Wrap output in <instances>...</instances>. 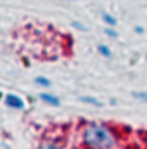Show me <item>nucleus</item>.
I'll use <instances>...</instances> for the list:
<instances>
[{"label": "nucleus", "mask_w": 147, "mask_h": 149, "mask_svg": "<svg viewBox=\"0 0 147 149\" xmlns=\"http://www.w3.org/2000/svg\"><path fill=\"white\" fill-rule=\"evenodd\" d=\"M80 141L85 149H119L121 134L104 121H88L81 127Z\"/></svg>", "instance_id": "f257e3e1"}, {"label": "nucleus", "mask_w": 147, "mask_h": 149, "mask_svg": "<svg viewBox=\"0 0 147 149\" xmlns=\"http://www.w3.org/2000/svg\"><path fill=\"white\" fill-rule=\"evenodd\" d=\"M5 104L10 109H23L24 108V101L21 97H17L16 94H7L5 95Z\"/></svg>", "instance_id": "f03ea898"}, {"label": "nucleus", "mask_w": 147, "mask_h": 149, "mask_svg": "<svg viewBox=\"0 0 147 149\" xmlns=\"http://www.w3.org/2000/svg\"><path fill=\"white\" fill-rule=\"evenodd\" d=\"M38 149H62V144L59 141H55L54 137H45L38 144Z\"/></svg>", "instance_id": "7ed1b4c3"}, {"label": "nucleus", "mask_w": 147, "mask_h": 149, "mask_svg": "<svg viewBox=\"0 0 147 149\" xmlns=\"http://www.w3.org/2000/svg\"><path fill=\"white\" fill-rule=\"evenodd\" d=\"M40 99H42L43 102L50 104V106H59V104H61V101H59V99H57L55 95H52V94H47V92L40 94Z\"/></svg>", "instance_id": "20e7f679"}, {"label": "nucleus", "mask_w": 147, "mask_h": 149, "mask_svg": "<svg viewBox=\"0 0 147 149\" xmlns=\"http://www.w3.org/2000/svg\"><path fill=\"white\" fill-rule=\"evenodd\" d=\"M97 50H99V54L104 56V57H111V56H112V50H111L107 45H104V43H101V45L97 47Z\"/></svg>", "instance_id": "39448f33"}, {"label": "nucleus", "mask_w": 147, "mask_h": 149, "mask_svg": "<svg viewBox=\"0 0 147 149\" xmlns=\"http://www.w3.org/2000/svg\"><path fill=\"white\" fill-rule=\"evenodd\" d=\"M80 101H81V102H87V104H92V106H102V102H101L99 99H95V97H88V95L80 97Z\"/></svg>", "instance_id": "423d86ee"}, {"label": "nucleus", "mask_w": 147, "mask_h": 149, "mask_svg": "<svg viewBox=\"0 0 147 149\" xmlns=\"http://www.w3.org/2000/svg\"><path fill=\"white\" fill-rule=\"evenodd\" d=\"M102 19H104V23H106L107 26H116V23H118V21H116V17H114V16H111V14H107V12H104V14H102Z\"/></svg>", "instance_id": "0eeeda50"}, {"label": "nucleus", "mask_w": 147, "mask_h": 149, "mask_svg": "<svg viewBox=\"0 0 147 149\" xmlns=\"http://www.w3.org/2000/svg\"><path fill=\"white\" fill-rule=\"evenodd\" d=\"M35 81H37V85H40V87H50V80L45 78V76H37Z\"/></svg>", "instance_id": "6e6552de"}, {"label": "nucleus", "mask_w": 147, "mask_h": 149, "mask_svg": "<svg viewBox=\"0 0 147 149\" xmlns=\"http://www.w3.org/2000/svg\"><path fill=\"white\" fill-rule=\"evenodd\" d=\"M132 95L140 102H147V92H132Z\"/></svg>", "instance_id": "1a4fd4ad"}, {"label": "nucleus", "mask_w": 147, "mask_h": 149, "mask_svg": "<svg viewBox=\"0 0 147 149\" xmlns=\"http://www.w3.org/2000/svg\"><path fill=\"white\" fill-rule=\"evenodd\" d=\"M106 35L111 38H118V31L114 30V28H106Z\"/></svg>", "instance_id": "9d476101"}, {"label": "nucleus", "mask_w": 147, "mask_h": 149, "mask_svg": "<svg viewBox=\"0 0 147 149\" xmlns=\"http://www.w3.org/2000/svg\"><path fill=\"white\" fill-rule=\"evenodd\" d=\"M135 33H144V28H140V26H135Z\"/></svg>", "instance_id": "9b49d317"}]
</instances>
